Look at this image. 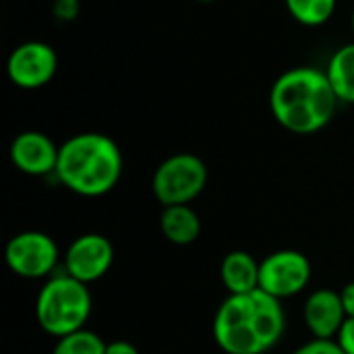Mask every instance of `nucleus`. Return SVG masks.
Returning <instances> with one entry per match:
<instances>
[{
    "mask_svg": "<svg viewBox=\"0 0 354 354\" xmlns=\"http://www.w3.org/2000/svg\"><path fill=\"white\" fill-rule=\"evenodd\" d=\"M340 299L346 311V317H354V282H348L346 286H342L340 290Z\"/></svg>",
    "mask_w": 354,
    "mask_h": 354,
    "instance_id": "nucleus-21",
    "label": "nucleus"
},
{
    "mask_svg": "<svg viewBox=\"0 0 354 354\" xmlns=\"http://www.w3.org/2000/svg\"><path fill=\"white\" fill-rule=\"evenodd\" d=\"M114 263V247L110 239L97 232L77 236L64 255V272L83 284L104 278Z\"/></svg>",
    "mask_w": 354,
    "mask_h": 354,
    "instance_id": "nucleus-9",
    "label": "nucleus"
},
{
    "mask_svg": "<svg viewBox=\"0 0 354 354\" xmlns=\"http://www.w3.org/2000/svg\"><path fill=\"white\" fill-rule=\"evenodd\" d=\"M106 344L95 332L79 330L56 340L52 354H106Z\"/></svg>",
    "mask_w": 354,
    "mask_h": 354,
    "instance_id": "nucleus-16",
    "label": "nucleus"
},
{
    "mask_svg": "<svg viewBox=\"0 0 354 354\" xmlns=\"http://www.w3.org/2000/svg\"><path fill=\"white\" fill-rule=\"evenodd\" d=\"M353 31H354V10H353Z\"/></svg>",
    "mask_w": 354,
    "mask_h": 354,
    "instance_id": "nucleus-23",
    "label": "nucleus"
},
{
    "mask_svg": "<svg viewBox=\"0 0 354 354\" xmlns=\"http://www.w3.org/2000/svg\"><path fill=\"white\" fill-rule=\"evenodd\" d=\"M91 305L93 301L87 284L62 272L50 276L39 288L35 299V319L46 334L62 338L85 328L91 315Z\"/></svg>",
    "mask_w": 354,
    "mask_h": 354,
    "instance_id": "nucleus-4",
    "label": "nucleus"
},
{
    "mask_svg": "<svg viewBox=\"0 0 354 354\" xmlns=\"http://www.w3.org/2000/svg\"><path fill=\"white\" fill-rule=\"evenodd\" d=\"M106 354H139L137 346L127 340H114L106 344Z\"/></svg>",
    "mask_w": 354,
    "mask_h": 354,
    "instance_id": "nucleus-20",
    "label": "nucleus"
},
{
    "mask_svg": "<svg viewBox=\"0 0 354 354\" xmlns=\"http://www.w3.org/2000/svg\"><path fill=\"white\" fill-rule=\"evenodd\" d=\"M58 68L56 50L46 41H23L19 44L8 60H6V75L12 85L21 89H39L48 85Z\"/></svg>",
    "mask_w": 354,
    "mask_h": 354,
    "instance_id": "nucleus-8",
    "label": "nucleus"
},
{
    "mask_svg": "<svg viewBox=\"0 0 354 354\" xmlns=\"http://www.w3.org/2000/svg\"><path fill=\"white\" fill-rule=\"evenodd\" d=\"M286 330L282 301L261 288L228 295L214 317V340L226 354L270 353Z\"/></svg>",
    "mask_w": 354,
    "mask_h": 354,
    "instance_id": "nucleus-1",
    "label": "nucleus"
},
{
    "mask_svg": "<svg viewBox=\"0 0 354 354\" xmlns=\"http://www.w3.org/2000/svg\"><path fill=\"white\" fill-rule=\"evenodd\" d=\"M336 342L346 354H354V317H348L344 322V326L340 328V332L336 336Z\"/></svg>",
    "mask_w": 354,
    "mask_h": 354,
    "instance_id": "nucleus-18",
    "label": "nucleus"
},
{
    "mask_svg": "<svg viewBox=\"0 0 354 354\" xmlns=\"http://www.w3.org/2000/svg\"><path fill=\"white\" fill-rule=\"evenodd\" d=\"M311 282V261L295 249L270 253L259 263V288L270 297L284 301L307 288Z\"/></svg>",
    "mask_w": 354,
    "mask_h": 354,
    "instance_id": "nucleus-7",
    "label": "nucleus"
},
{
    "mask_svg": "<svg viewBox=\"0 0 354 354\" xmlns=\"http://www.w3.org/2000/svg\"><path fill=\"white\" fill-rule=\"evenodd\" d=\"M207 185V166L195 153H174L153 172L151 191L156 199L168 205H191Z\"/></svg>",
    "mask_w": 354,
    "mask_h": 354,
    "instance_id": "nucleus-5",
    "label": "nucleus"
},
{
    "mask_svg": "<svg viewBox=\"0 0 354 354\" xmlns=\"http://www.w3.org/2000/svg\"><path fill=\"white\" fill-rule=\"evenodd\" d=\"M290 17L305 27L326 25L336 10L338 0H284Z\"/></svg>",
    "mask_w": 354,
    "mask_h": 354,
    "instance_id": "nucleus-15",
    "label": "nucleus"
},
{
    "mask_svg": "<svg viewBox=\"0 0 354 354\" xmlns=\"http://www.w3.org/2000/svg\"><path fill=\"white\" fill-rule=\"evenodd\" d=\"M303 317L311 336L319 340H334L340 328L344 326V322L348 319L340 292L332 288L313 290L305 303Z\"/></svg>",
    "mask_w": 354,
    "mask_h": 354,
    "instance_id": "nucleus-11",
    "label": "nucleus"
},
{
    "mask_svg": "<svg viewBox=\"0 0 354 354\" xmlns=\"http://www.w3.org/2000/svg\"><path fill=\"white\" fill-rule=\"evenodd\" d=\"M79 12V0H56L54 17L58 21H73Z\"/></svg>",
    "mask_w": 354,
    "mask_h": 354,
    "instance_id": "nucleus-19",
    "label": "nucleus"
},
{
    "mask_svg": "<svg viewBox=\"0 0 354 354\" xmlns=\"http://www.w3.org/2000/svg\"><path fill=\"white\" fill-rule=\"evenodd\" d=\"M326 75L338 102L354 104V41L340 46L328 60Z\"/></svg>",
    "mask_w": 354,
    "mask_h": 354,
    "instance_id": "nucleus-14",
    "label": "nucleus"
},
{
    "mask_svg": "<svg viewBox=\"0 0 354 354\" xmlns=\"http://www.w3.org/2000/svg\"><path fill=\"white\" fill-rule=\"evenodd\" d=\"M56 241L39 230H25L15 234L4 247V261L8 270L25 280L50 278L58 266Z\"/></svg>",
    "mask_w": 354,
    "mask_h": 354,
    "instance_id": "nucleus-6",
    "label": "nucleus"
},
{
    "mask_svg": "<svg viewBox=\"0 0 354 354\" xmlns=\"http://www.w3.org/2000/svg\"><path fill=\"white\" fill-rule=\"evenodd\" d=\"M56 178L75 195L102 197L122 176V153L118 143L95 131L66 139L58 151Z\"/></svg>",
    "mask_w": 354,
    "mask_h": 354,
    "instance_id": "nucleus-3",
    "label": "nucleus"
},
{
    "mask_svg": "<svg viewBox=\"0 0 354 354\" xmlns=\"http://www.w3.org/2000/svg\"><path fill=\"white\" fill-rule=\"evenodd\" d=\"M197 2H216V0H197Z\"/></svg>",
    "mask_w": 354,
    "mask_h": 354,
    "instance_id": "nucleus-22",
    "label": "nucleus"
},
{
    "mask_svg": "<svg viewBox=\"0 0 354 354\" xmlns=\"http://www.w3.org/2000/svg\"><path fill=\"white\" fill-rule=\"evenodd\" d=\"M290 354H346L340 344L336 340H319V338H313L311 342L299 346L297 351H292Z\"/></svg>",
    "mask_w": 354,
    "mask_h": 354,
    "instance_id": "nucleus-17",
    "label": "nucleus"
},
{
    "mask_svg": "<svg viewBox=\"0 0 354 354\" xmlns=\"http://www.w3.org/2000/svg\"><path fill=\"white\" fill-rule=\"evenodd\" d=\"M259 263L247 251H230L220 266V278L228 295H247L259 288Z\"/></svg>",
    "mask_w": 354,
    "mask_h": 354,
    "instance_id": "nucleus-12",
    "label": "nucleus"
},
{
    "mask_svg": "<svg viewBox=\"0 0 354 354\" xmlns=\"http://www.w3.org/2000/svg\"><path fill=\"white\" fill-rule=\"evenodd\" d=\"M338 104L326 71L315 66H297L282 73L270 91V110L276 122L295 135H313L326 129Z\"/></svg>",
    "mask_w": 354,
    "mask_h": 354,
    "instance_id": "nucleus-2",
    "label": "nucleus"
},
{
    "mask_svg": "<svg viewBox=\"0 0 354 354\" xmlns=\"http://www.w3.org/2000/svg\"><path fill=\"white\" fill-rule=\"evenodd\" d=\"M60 147L39 131H23L19 133L10 147L8 156L17 170L29 176H46L56 172Z\"/></svg>",
    "mask_w": 354,
    "mask_h": 354,
    "instance_id": "nucleus-10",
    "label": "nucleus"
},
{
    "mask_svg": "<svg viewBox=\"0 0 354 354\" xmlns=\"http://www.w3.org/2000/svg\"><path fill=\"white\" fill-rule=\"evenodd\" d=\"M160 230L172 245L187 247L201 234V218L191 205H168L160 216Z\"/></svg>",
    "mask_w": 354,
    "mask_h": 354,
    "instance_id": "nucleus-13",
    "label": "nucleus"
}]
</instances>
